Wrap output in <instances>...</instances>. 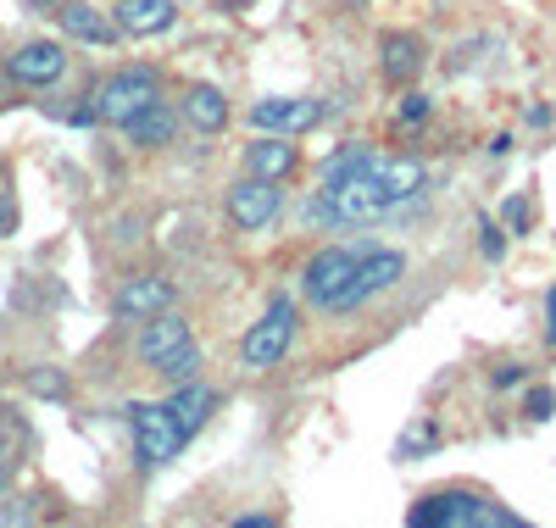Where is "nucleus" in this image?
Masks as SVG:
<instances>
[{"instance_id":"obj_15","label":"nucleus","mask_w":556,"mask_h":528,"mask_svg":"<svg viewBox=\"0 0 556 528\" xmlns=\"http://www.w3.org/2000/svg\"><path fill=\"white\" fill-rule=\"evenodd\" d=\"M295 146H290V134H256L251 146H245V173L251 178H290L295 173Z\"/></svg>"},{"instance_id":"obj_31","label":"nucleus","mask_w":556,"mask_h":528,"mask_svg":"<svg viewBox=\"0 0 556 528\" xmlns=\"http://www.w3.org/2000/svg\"><path fill=\"white\" fill-rule=\"evenodd\" d=\"M34 7H56V0H34Z\"/></svg>"},{"instance_id":"obj_10","label":"nucleus","mask_w":556,"mask_h":528,"mask_svg":"<svg viewBox=\"0 0 556 528\" xmlns=\"http://www.w3.org/2000/svg\"><path fill=\"white\" fill-rule=\"evenodd\" d=\"M351 267H356V251H345V246L317 251V256L306 262V273H301V296H306L312 306H323V312H329V306H334V296L345 290Z\"/></svg>"},{"instance_id":"obj_22","label":"nucleus","mask_w":556,"mask_h":528,"mask_svg":"<svg viewBox=\"0 0 556 528\" xmlns=\"http://www.w3.org/2000/svg\"><path fill=\"white\" fill-rule=\"evenodd\" d=\"M429 117V101H424V95H406V101H401V123H424Z\"/></svg>"},{"instance_id":"obj_12","label":"nucleus","mask_w":556,"mask_h":528,"mask_svg":"<svg viewBox=\"0 0 556 528\" xmlns=\"http://www.w3.org/2000/svg\"><path fill=\"white\" fill-rule=\"evenodd\" d=\"M323 123V101H295V95H267L251 106V128L256 134H306Z\"/></svg>"},{"instance_id":"obj_20","label":"nucleus","mask_w":556,"mask_h":528,"mask_svg":"<svg viewBox=\"0 0 556 528\" xmlns=\"http://www.w3.org/2000/svg\"><path fill=\"white\" fill-rule=\"evenodd\" d=\"M479 251H484L490 262H501V256H506V234H501L490 217H479Z\"/></svg>"},{"instance_id":"obj_7","label":"nucleus","mask_w":556,"mask_h":528,"mask_svg":"<svg viewBox=\"0 0 556 528\" xmlns=\"http://www.w3.org/2000/svg\"><path fill=\"white\" fill-rule=\"evenodd\" d=\"M128 428H134V456L146 462V467H167L178 456V445H184L173 412L156 406V401H134L128 406Z\"/></svg>"},{"instance_id":"obj_21","label":"nucleus","mask_w":556,"mask_h":528,"mask_svg":"<svg viewBox=\"0 0 556 528\" xmlns=\"http://www.w3.org/2000/svg\"><path fill=\"white\" fill-rule=\"evenodd\" d=\"M529 417H534V423L556 417V390H529Z\"/></svg>"},{"instance_id":"obj_14","label":"nucleus","mask_w":556,"mask_h":528,"mask_svg":"<svg viewBox=\"0 0 556 528\" xmlns=\"http://www.w3.org/2000/svg\"><path fill=\"white\" fill-rule=\"evenodd\" d=\"M56 23H62L67 39H78V45H101V51L123 39L117 23H112L106 12H96L89 0H56Z\"/></svg>"},{"instance_id":"obj_30","label":"nucleus","mask_w":556,"mask_h":528,"mask_svg":"<svg viewBox=\"0 0 556 528\" xmlns=\"http://www.w3.org/2000/svg\"><path fill=\"white\" fill-rule=\"evenodd\" d=\"M545 312H551V328H556V290H551V301H545Z\"/></svg>"},{"instance_id":"obj_26","label":"nucleus","mask_w":556,"mask_h":528,"mask_svg":"<svg viewBox=\"0 0 556 528\" xmlns=\"http://www.w3.org/2000/svg\"><path fill=\"white\" fill-rule=\"evenodd\" d=\"M518 378H523V367H495V390H513Z\"/></svg>"},{"instance_id":"obj_24","label":"nucleus","mask_w":556,"mask_h":528,"mask_svg":"<svg viewBox=\"0 0 556 528\" xmlns=\"http://www.w3.org/2000/svg\"><path fill=\"white\" fill-rule=\"evenodd\" d=\"M39 517V506L34 501H17V506H0V523H34Z\"/></svg>"},{"instance_id":"obj_27","label":"nucleus","mask_w":556,"mask_h":528,"mask_svg":"<svg viewBox=\"0 0 556 528\" xmlns=\"http://www.w3.org/2000/svg\"><path fill=\"white\" fill-rule=\"evenodd\" d=\"M506 223L523 228V223H529V206H523V201H506Z\"/></svg>"},{"instance_id":"obj_5","label":"nucleus","mask_w":556,"mask_h":528,"mask_svg":"<svg viewBox=\"0 0 556 528\" xmlns=\"http://www.w3.org/2000/svg\"><path fill=\"white\" fill-rule=\"evenodd\" d=\"M295 345V306L290 301H273L251 328H245V340H240V362L251 367V373H267V367H278L285 362V351Z\"/></svg>"},{"instance_id":"obj_25","label":"nucleus","mask_w":556,"mask_h":528,"mask_svg":"<svg viewBox=\"0 0 556 528\" xmlns=\"http://www.w3.org/2000/svg\"><path fill=\"white\" fill-rule=\"evenodd\" d=\"M28 384H34L39 395H62V378H56V373H34Z\"/></svg>"},{"instance_id":"obj_16","label":"nucleus","mask_w":556,"mask_h":528,"mask_svg":"<svg viewBox=\"0 0 556 528\" xmlns=\"http://www.w3.org/2000/svg\"><path fill=\"white\" fill-rule=\"evenodd\" d=\"M162 406L173 412V423H178V435L190 440V435H201V428H206V417H212L217 395L206 390V384H195V378H184V384H173V401H162Z\"/></svg>"},{"instance_id":"obj_17","label":"nucleus","mask_w":556,"mask_h":528,"mask_svg":"<svg viewBox=\"0 0 556 528\" xmlns=\"http://www.w3.org/2000/svg\"><path fill=\"white\" fill-rule=\"evenodd\" d=\"M178 112H184V123L201 128V134H223L228 128V95L217 84H190V89H184V101H178Z\"/></svg>"},{"instance_id":"obj_28","label":"nucleus","mask_w":556,"mask_h":528,"mask_svg":"<svg viewBox=\"0 0 556 528\" xmlns=\"http://www.w3.org/2000/svg\"><path fill=\"white\" fill-rule=\"evenodd\" d=\"M7 485H12V456L0 451V495H7Z\"/></svg>"},{"instance_id":"obj_19","label":"nucleus","mask_w":556,"mask_h":528,"mask_svg":"<svg viewBox=\"0 0 556 528\" xmlns=\"http://www.w3.org/2000/svg\"><path fill=\"white\" fill-rule=\"evenodd\" d=\"M173 128H178V117H173V106H167V101H151L146 112H134V117L123 123V134L134 139V146H146V151L167 146V139H173Z\"/></svg>"},{"instance_id":"obj_29","label":"nucleus","mask_w":556,"mask_h":528,"mask_svg":"<svg viewBox=\"0 0 556 528\" xmlns=\"http://www.w3.org/2000/svg\"><path fill=\"white\" fill-rule=\"evenodd\" d=\"M529 123L534 128H551V106H529Z\"/></svg>"},{"instance_id":"obj_9","label":"nucleus","mask_w":556,"mask_h":528,"mask_svg":"<svg viewBox=\"0 0 556 528\" xmlns=\"http://www.w3.org/2000/svg\"><path fill=\"white\" fill-rule=\"evenodd\" d=\"M62 73H67V51L56 39H28L7 56V78L23 89H51V84H62Z\"/></svg>"},{"instance_id":"obj_6","label":"nucleus","mask_w":556,"mask_h":528,"mask_svg":"<svg viewBox=\"0 0 556 528\" xmlns=\"http://www.w3.org/2000/svg\"><path fill=\"white\" fill-rule=\"evenodd\" d=\"M401 278H406V256H401V251H362L356 267H351V278H345V290L334 296L329 312H356V306H367L374 296H384L390 284H401Z\"/></svg>"},{"instance_id":"obj_18","label":"nucleus","mask_w":556,"mask_h":528,"mask_svg":"<svg viewBox=\"0 0 556 528\" xmlns=\"http://www.w3.org/2000/svg\"><path fill=\"white\" fill-rule=\"evenodd\" d=\"M379 56H384V78L390 84H412L417 73H424V39L417 34H384Z\"/></svg>"},{"instance_id":"obj_32","label":"nucleus","mask_w":556,"mask_h":528,"mask_svg":"<svg viewBox=\"0 0 556 528\" xmlns=\"http://www.w3.org/2000/svg\"><path fill=\"white\" fill-rule=\"evenodd\" d=\"M551 340H556V328H551Z\"/></svg>"},{"instance_id":"obj_4","label":"nucleus","mask_w":556,"mask_h":528,"mask_svg":"<svg viewBox=\"0 0 556 528\" xmlns=\"http://www.w3.org/2000/svg\"><path fill=\"white\" fill-rule=\"evenodd\" d=\"M151 101H162L156 73H151V67H117V73H106V78L96 84V95H89V117L123 128L134 112H146Z\"/></svg>"},{"instance_id":"obj_13","label":"nucleus","mask_w":556,"mask_h":528,"mask_svg":"<svg viewBox=\"0 0 556 528\" xmlns=\"http://www.w3.org/2000/svg\"><path fill=\"white\" fill-rule=\"evenodd\" d=\"M112 23L123 39H156L178 23V0H117Z\"/></svg>"},{"instance_id":"obj_2","label":"nucleus","mask_w":556,"mask_h":528,"mask_svg":"<svg viewBox=\"0 0 556 528\" xmlns=\"http://www.w3.org/2000/svg\"><path fill=\"white\" fill-rule=\"evenodd\" d=\"M412 528H523V517L479 490H434L412 506Z\"/></svg>"},{"instance_id":"obj_3","label":"nucleus","mask_w":556,"mask_h":528,"mask_svg":"<svg viewBox=\"0 0 556 528\" xmlns=\"http://www.w3.org/2000/svg\"><path fill=\"white\" fill-rule=\"evenodd\" d=\"M139 356H146V367L162 373L167 384H184V378L201 373V345H195L190 323L173 317V306L146 317V328H139Z\"/></svg>"},{"instance_id":"obj_8","label":"nucleus","mask_w":556,"mask_h":528,"mask_svg":"<svg viewBox=\"0 0 556 528\" xmlns=\"http://www.w3.org/2000/svg\"><path fill=\"white\" fill-rule=\"evenodd\" d=\"M223 212H228V223H235L240 234L267 228L278 212H285V178H251V173H245L235 189H228Z\"/></svg>"},{"instance_id":"obj_11","label":"nucleus","mask_w":556,"mask_h":528,"mask_svg":"<svg viewBox=\"0 0 556 528\" xmlns=\"http://www.w3.org/2000/svg\"><path fill=\"white\" fill-rule=\"evenodd\" d=\"M167 306H173V278H162V273H134V278H123V290H117V301H112L117 323H146V317H156V312H167Z\"/></svg>"},{"instance_id":"obj_23","label":"nucleus","mask_w":556,"mask_h":528,"mask_svg":"<svg viewBox=\"0 0 556 528\" xmlns=\"http://www.w3.org/2000/svg\"><path fill=\"white\" fill-rule=\"evenodd\" d=\"M12 217H17V206H12V184H7V173H0V234L12 228Z\"/></svg>"},{"instance_id":"obj_1","label":"nucleus","mask_w":556,"mask_h":528,"mask_svg":"<svg viewBox=\"0 0 556 528\" xmlns=\"http://www.w3.org/2000/svg\"><path fill=\"white\" fill-rule=\"evenodd\" d=\"M395 212H401V206L390 201V189H384V178H379V151L345 146L340 156L323 162L312 217L340 223V228H356V223H379V217H395Z\"/></svg>"}]
</instances>
